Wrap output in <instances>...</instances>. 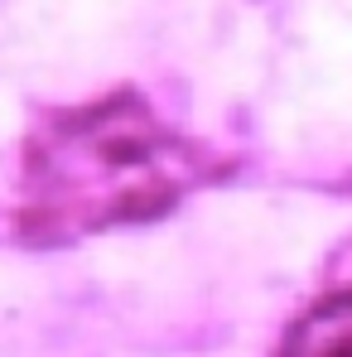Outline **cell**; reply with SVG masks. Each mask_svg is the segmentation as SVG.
Wrapping results in <instances>:
<instances>
[{"instance_id": "cell-1", "label": "cell", "mask_w": 352, "mask_h": 357, "mask_svg": "<svg viewBox=\"0 0 352 357\" xmlns=\"http://www.w3.org/2000/svg\"><path fill=\"white\" fill-rule=\"evenodd\" d=\"M203 178V155L174 135L135 92L49 116L20 160L24 232L54 241L92 237L169 213Z\"/></svg>"}, {"instance_id": "cell-2", "label": "cell", "mask_w": 352, "mask_h": 357, "mask_svg": "<svg viewBox=\"0 0 352 357\" xmlns=\"http://www.w3.org/2000/svg\"><path fill=\"white\" fill-rule=\"evenodd\" d=\"M275 357H352V290L314 299L280 333Z\"/></svg>"}]
</instances>
